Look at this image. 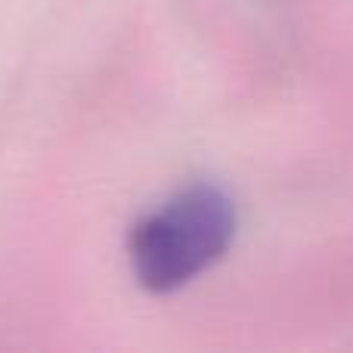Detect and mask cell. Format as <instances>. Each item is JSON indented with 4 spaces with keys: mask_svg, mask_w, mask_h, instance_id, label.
Listing matches in <instances>:
<instances>
[{
    "mask_svg": "<svg viewBox=\"0 0 353 353\" xmlns=\"http://www.w3.org/2000/svg\"><path fill=\"white\" fill-rule=\"evenodd\" d=\"M239 230L236 201L217 183H189L165 205L143 214L128 239L140 288L171 294L223 261Z\"/></svg>",
    "mask_w": 353,
    "mask_h": 353,
    "instance_id": "6da1fadb",
    "label": "cell"
}]
</instances>
